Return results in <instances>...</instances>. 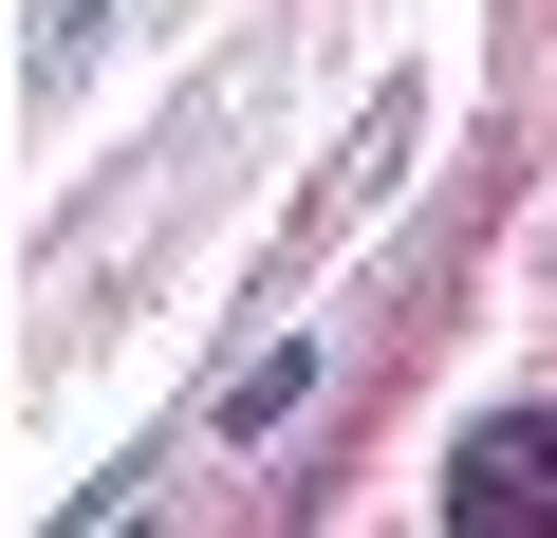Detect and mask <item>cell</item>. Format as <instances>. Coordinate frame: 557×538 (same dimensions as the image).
Instances as JSON below:
<instances>
[{
    "label": "cell",
    "instance_id": "obj_1",
    "mask_svg": "<svg viewBox=\"0 0 557 538\" xmlns=\"http://www.w3.org/2000/svg\"><path fill=\"white\" fill-rule=\"evenodd\" d=\"M446 520H465V538L557 520V409H483V427H465V464H446Z\"/></svg>",
    "mask_w": 557,
    "mask_h": 538
}]
</instances>
